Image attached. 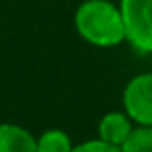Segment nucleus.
<instances>
[{
  "mask_svg": "<svg viewBox=\"0 0 152 152\" xmlns=\"http://www.w3.org/2000/svg\"><path fill=\"white\" fill-rule=\"evenodd\" d=\"M135 123L129 119V115L121 108V110H108L106 115H102V119L98 121V140L121 148L125 144V140L129 137V133L133 131Z\"/></svg>",
  "mask_w": 152,
  "mask_h": 152,
  "instance_id": "nucleus-4",
  "label": "nucleus"
},
{
  "mask_svg": "<svg viewBox=\"0 0 152 152\" xmlns=\"http://www.w3.org/2000/svg\"><path fill=\"white\" fill-rule=\"evenodd\" d=\"M121 106L135 125L152 127V71L137 73L125 83Z\"/></svg>",
  "mask_w": 152,
  "mask_h": 152,
  "instance_id": "nucleus-3",
  "label": "nucleus"
},
{
  "mask_svg": "<svg viewBox=\"0 0 152 152\" xmlns=\"http://www.w3.org/2000/svg\"><path fill=\"white\" fill-rule=\"evenodd\" d=\"M125 42L140 54H152V0H119Z\"/></svg>",
  "mask_w": 152,
  "mask_h": 152,
  "instance_id": "nucleus-2",
  "label": "nucleus"
},
{
  "mask_svg": "<svg viewBox=\"0 0 152 152\" xmlns=\"http://www.w3.org/2000/svg\"><path fill=\"white\" fill-rule=\"evenodd\" d=\"M73 27L77 36L96 48H117L125 44V23L119 2L83 0L75 9Z\"/></svg>",
  "mask_w": 152,
  "mask_h": 152,
  "instance_id": "nucleus-1",
  "label": "nucleus"
},
{
  "mask_svg": "<svg viewBox=\"0 0 152 152\" xmlns=\"http://www.w3.org/2000/svg\"><path fill=\"white\" fill-rule=\"evenodd\" d=\"M73 152H123V150L117 148V146H110V144H106V142H102L98 137H94V140H86V142L75 144Z\"/></svg>",
  "mask_w": 152,
  "mask_h": 152,
  "instance_id": "nucleus-8",
  "label": "nucleus"
},
{
  "mask_svg": "<svg viewBox=\"0 0 152 152\" xmlns=\"http://www.w3.org/2000/svg\"><path fill=\"white\" fill-rule=\"evenodd\" d=\"M123 152H152V127L150 125H135L125 144L121 146Z\"/></svg>",
  "mask_w": 152,
  "mask_h": 152,
  "instance_id": "nucleus-7",
  "label": "nucleus"
},
{
  "mask_svg": "<svg viewBox=\"0 0 152 152\" xmlns=\"http://www.w3.org/2000/svg\"><path fill=\"white\" fill-rule=\"evenodd\" d=\"M0 152H36V135L19 123H0Z\"/></svg>",
  "mask_w": 152,
  "mask_h": 152,
  "instance_id": "nucleus-5",
  "label": "nucleus"
},
{
  "mask_svg": "<svg viewBox=\"0 0 152 152\" xmlns=\"http://www.w3.org/2000/svg\"><path fill=\"white\" fill-rule=\"evenodd\" d=\"M75 144L65 129H46L36 135V152H73Z\"/></svg>",
  "mask_w": 152,
  "mask_h": 152,
  "instance_id": "nucleus-6",
  "label": "nucleus"
}]
</instances>
